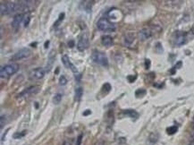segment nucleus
I'll return each mask as SVG.
<instances>
[{
  "label": "nucleus",
  "mask_w": 194,
  "mask_h": 145,
  "mask_svg": "<svg viewBox=\"0 0 194 145\" xmlns=\"http://www.w3.org/2000/svg\"><path fill=\"white\" fill-rule=\"evenodd\" d=\"M97 27H98V30H100L102 31H105V32H113L116 29V24L114 22H110L106 17H102L98 21Z\"/></svg>",
  "instance_id": "1"
},
{
  "label": "nucleus",
  "mask_w": 194,
  "mask_h": 145,
  "mask_svg": "<svg viewBox=\"0 0 194 145\" xmlns=\"http://www.w3.org/2000/svg\"><path fill=\"white\" fill-rule=\"evenodd\" d=\"M91 58H92L93 62H95L96 64H98L99 65H102L104 67L108 66V59H107V55L104 52L94 49L92 51V54H91Z\"/></svg>",
  "instance_id": "2"
},
{
  "label": "nucleus",
  "mask_w": 194,
  "mask_h": 145,
  "mask_svg": "<svg viewBox=\"0 0 194 145\" xmlns=\"http://www.w3.org/2000/svg\"><path fill=\"white\" fill-rule=\"evenodd\" d=\"M19 70V65L17 64H7L1 67L0 69V75L2 78H8L13 74H16Z\"/></svg>",
  "instance_id": "3"
},
{
  "label": "nucleus",
  "mask_w": 194,
  "mask_h": 145,
  "mask_svg": "<svg viewBox=\"0 0 194 145\" xmlns=\"http://www.w3.org/2000/svg\"><path fill=\"white\" fill-rule=\"evenodd\" d=\"M46 74V71L42 67H37L32 69L29 73V79L31 81H38L42 79Z\"/></svg>",
  "instance_id": "4"
},
{
  "label": "nucleus",
  "mask_w": 194,
  "mask_h": 145,
  "mask_svg": "<svg viewBox=\"0 0 194 145\" xmlns=\"http://www.w3.org/2000/svg\"><path fill=\"white\" fill-rule=\"evenodd\" d=\"M30 55H31V51L28 48H23L20 49L19 51H17L11 57V60H13V61L21 60V59H24V58H28Z\"/></svg>",
  "instance_id": "5"
},
{
  "label": "nucleus",
  "mask_w": 194,
  "mask_h": 145,
  "mask_svg": "<svg viewBox=\"0 0 194 145\" xmlns=\"http://www.w3.org/2000/svg\"><path fill=\"white\" fill-rule=\"evenodd\" d=\"M90 45V41H89V37L86 33L81 34V36L80 37L78 43H77V48L79 51H84L85 49L88 48Z\"/></svg>",
  "instance_id": "6"
},
{
  "label": "nucleus",
  "mask_w": 194,
  "mask_h": 145,
  "mask_svg": "<svg viewBox=\"0 0 194 145\" xmlns=\"http://www.w3.org/2000/svg\"><path fill=\"white\" fill-rule=\"evenodd\" d=\"M24 16H25L24 13H17V14L14 15V17L13 18V21H12V27H13L15 30L19 29L20 24L21 23V22H22Z\"/></svg>",
  "instance_id": "7"
},
{
  "label": "nucleus",
  "mask_w": 194,
  "mask_h": 145,
  "mask_svg": "<svg viewBox=\"0 0 194 145\" xmlns=\"http://www.w3.org/2000/svg\"><path fill=\"white\" fill-rule=\"evenodd\" d=\"M186 41V34L184 32H181L178 31L175 34V44L176 46H182L185 43Z\"/></svg>",
  "instance_id": "8"
},
{
  "label": "nucleus",
  "mask_w": 194,
  "mask_h": 145,
  "mask_svg": "<svg viewBox=\"0 0 194 145\" xmlns=\"http://www.w3.org/2000/svg\"><path fill=\"white\" fill-rule=\"evenodd\" d=\"M62 62H63V64H64V65L66 67V68H69V69H71L73 73H75V74H77V69H76V67L74 66V65L70 61V59H69V57H68V56H66V55H64L63 57H62Z\"/></svg>",
  "instance_id": "9"
},
{
  "label": "nucleus",
  "mask_w": 194,
  "mask_h": 145,
  "mask_svg": "<svg viewBox=\"0 0 194 145\" xmlns=\"http://www.w3.org/2000/svg\"><path fill=\"white\" fill-rule=\"evenodd\" d=\"M152 36V31L149 28H143L139 31V38L141 40H146Z\"/></svg>",
  "instance_id": "10"
},
{
  "label": "nucleus",
  "mask_w": 194,
  "mask_h": 145,
  "mask_svg": "<svg viewBox=\"0 0 194 145\" xmlns=\"http://www.w3.org/2000/svg\"><path fill=\"white\" fill-rule=\"evenodd\" d=\"M39 86H32V87H30V88L26 89L21 93H20L18 95V97H22V96H28V95L35 94V93L39 92Z\"/></svg>",
  "instance_id": "11"
},
{
  "label": "nucleus",
  "mask_w": 194,
  "mask_h": 145,
  "mask_svg": "<svg viewBox=\"0 0 194 145\" xmlns=\"http://www.w3.org/2000/svg\"><path fill=\"white\" fill-rule=\"evenodd\" d=\"M101 42L106 47H110L113 44V38L109 35H105L101 39Z\"/></svg>",
  "instance_id": "12"
},
{
  "label": "nucleus",
  "mask_w": 194,
  "mask_h": 145,
  "mask_svg": "<svg viewBox=\"0 0 194 145\" xmlns=\"http://www.w3.org/2000/svg\"><path fill=\"white\" fill-rule=\"evenodd\" d=\"M83 95V89L81 87H78L75 90V93H74V100L75 101H80L81 97Z\"/></svg>",
  "instance_id": "13"
},
{
  "label": "nucleus",
  "mask_w": 194,
  "mask_h": 145,
  "mask_svg": "<svg viewBox=\"0 0 194 145\" xmlns=\"http://www.w3.org/2000/svg\"><path fill=\"white\" fill-rule=\"evenodd\" d=\"M134 40V35L133 33H128L124 37V43L126 45H131Z\"/></svg>",
  "instance_id": "14"
},
{
  "label": "nucleus",
  "mask_w": 194,
  "mask_h": 145,
  "mask_svg": "<svg viewBox=\"0 0 194 145\" xmlns=\"http://www.w3.org/2000/svg\"><path fill=\"white\" fill-rule=\"evenodd\" d=\"M124 113L125 115L131 117H138V113H137L135 110H133V109H127V110H124Z\"/></svg>",
  "instance_id": "15"
},
{
  "label": "nucleus",
  "mask_w": 194,
  "mask_h": 145,
  "mask_svg": "<svg viewBox=\"0 0 194 145\" xmlns=\"http://www.w3.org/2000/svg\"><path fill=\"white\" fill-rule=\"evenodd\" d=\"M62 97H63V95L61 94V93H56L55 96H54V98H53V102L55 103V104H59L60 102H61V100H62Z\"/></svg>",
  "instance_id": "16"
},
{
  "label": "nucleus",
  "mask_w": 194,
  "mask_h": 145,
  "mask_svg": "<svg viewBox=\"0 0 194 145\" xmlns=\"http://www.w3.org/2000/svg\"><path fill=\"white\" fill-rule=\"evenodd\" d=\"M59 84H60L61 86H64V85L67 84V79L65 78L64 75L60 76V78H59Z\"/></svg>",
  "instance_id": "17"
},
{
  "label": "nucleus",
  "mask_w": 194,
  "mask_h": 145,
  "mask_svg": "<svg viewBox=\"0 0 194 145\" xmlns=\"http://www.w3.org/2000/svg\"><path fill=\"white\" fill-rule=\"evenodd\" d=\"M167 134L168 135H174V134H175L176 132H177V127L176 126H170V127H168L167 128Z\"/></svg>",
  "instance_id": "18"
},
{
  "label": "nucleus",
  "mask_w": 194,
  "mask_h": 145,
  "mask_svg": "<svg viewBox=\"0 0 194 145\" xmlns=\"http://www.w3.org/2000/svg\"><path fill=\"white\" fill-rule=\"evenodd\" d=\"M111 85L109 84V83H105L104 84V86H103V91H105L106 90V93H107V92H109L110 91H111Z\"/></svg>",
  "instance_id": "19"
},
{
  "label": "nucleus",
  "mask_w": 194,
  "mask_h": 145,
  "mask_svg": "<svg viewBox=\"0 0 194 145\" xmlns=\"http://www.w3.org/2000/svg\"><path fill=\"white\" fill-rule=\"evenodd\" d=\"M30 16L29 14H26L25 15V20H24V26L27 27L30 23Z\"/></svg>",
  "instance_id": "20"
},
{
  "label": "nucleus",
  "mask_w": 194,
  "mask_h": 145,
  "mask_svg": "<svg viewBox=\"0 0 194 145\" xmlns=\"http://www.w3.org/2000/svg\"><path fill=\"white\" fill-rule=\"evenodd\" d=\"M146 93V91L145 90H142V89H141V90H138L136 92H135V94H136V96H140V94H141V96H142V95H144Z\"/></svg>",
  "instance_id": "21"
},
{
  "label": "nucleus",
  "mask_w": 194,
  "mask_h": 145,
  "mask_svg": "<svg viewBox=\"0 0 194 145\" xmlns=\"http://www.w3.org/2000/svg\"><path fill=\"white\" fill-rule=\"evenodd\" d=\"M81 141H82V135H80L76 139V144L75 145H81Z\"/></svg>",
  "instance_id": "22"
},
{
  "label": "nucleus",
  "mask_w": 194,
  "mask_h": 145,
  "mask_svg": "<svg viewBox=\"0 0 194 145\" xmlns=\"http://www.w3.org/2000/svg\"><path fill=\"white\" fill-rule=\"evenodd\" d=\"M25 135V132L24 133H22V134H19V133H16L14 135H13V138L14 139H20V138H21L23 135Z\"/></svg>",
  "instance_id": "23"
},
{
  "label": "nucleus",
  "mask_w": 194,
  "mask_h": 145,
  "mask_svg": "<svg viewBox=\"0 0 194 145\" xmlns=\"http://www.w3.org/2000/svg\"><path fill=\"white\" fill-rule=\"evenodd\" d=\"M4 123H5V117L4 116H1V126H0L1 128H3Z\"/></svg>",
  "instance_id": "24"
},
{
  "label": "nucleus",
  "mask_w": 194,
  "mask_h": 145,
  "mask_svg": "<svg viewBox=\"0 0 194 145\" xmlns=\"http://www.w3.org/2000/svg\"><path fill=\"white\" fill-rule=\"evenodd\" d=\"M128 79L131 83H133L135 79H136V76H128Z\"/></svg>",
  "instance_id": "25"
},
{
  "label": "nucleus",
  "mask_w": 194,
  "mask_h": 145,
  "mask_svg": "<svg viewBox=\"0 0 194 145\" xmlns=\"http://www.w3.org/2000/svg\"><path fill=\"white\" fill-rule=\"evenodd\" d=\"M150 61L149 59H146V68L148 69L150 67Z\"/></svg>",
  "instance_id": "26"
},
{
  "label": "nucleus",
  "mask_w": 194,
  "mask_h": 145,
  "mask_svg": "<svg viewBox=\"0 0 194 145\" xmlns=\"http://www.w3.org/2000/svg\"><path fill=\"white\" fill-rule=\"evenodd\" d=\"M91 114V111L90 110H86L84 113H83V116H88V115H90Z\"/></svg>",
  "instance_id": "27"
},
{
  "label": "nucleus",
  "mask_w": 194,
  "mask_h": 145,
  "mask_svg": "<svg viewBox=\"0 0 194 145\" xmlns=\"http://www.w3.org/2000/svg\"><path fill=\"white\" fill-rule=\"evenodd\" d=\"M68 45H70V48H73V47L74 46V43H73V41H70V42L68 43Z\"/></svg>",
  "instance_id": "28"
},
{
  "label": "nucleus",
  "mask_w": 194,
  "mask_h": 145,
  "mask_svg": "<svg viewBox=\"0 0 194 145\" xmlns=\"http://www.w3.org/2000/svg\"><path fill=\"white\" fill-rule=\"evenodd\" d=\"M63 145H72V144H71V143H70V142H68V141H65V142L63 144Z\"/></svg>",
  "instance_id": "29"
},
{
  "label": "nucleus",
  "mask_w": 194,
  "mask_h": 145,
  "mask_svg": "<svg viewBox=\"0 0 194 145\" xmlns=\"http://www.w3.org/2000/svg\"><path fill=\"white\" fill-rule=\"evenodd\" d=\"M192 136H193V139H194V131H193V134H192Z\"/></svg>",
  "instance_id": "30"
},
{
  "label": "nucleus",
  "mask_w": 194,
  "mask_h": 145,
  "mask_svg": "<svg viewBox=\"0 0 194 145\" xmlns=\"http://www.w3.org/2000/svg\"><path fill=\"white\" fill-rule=\"evenodd\" d=\"M193 122H194V117H193Z\"/></svg>",
  "instance_id": "31"
}]
</instances>
